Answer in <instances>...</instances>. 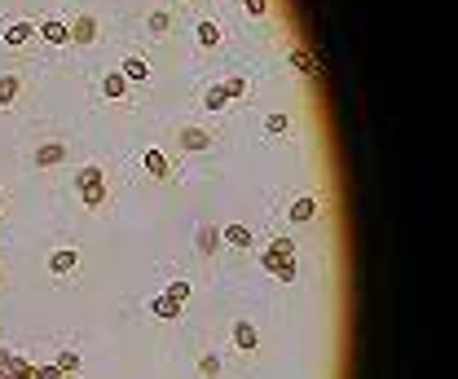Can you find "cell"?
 <instances>
[{
  "label": "cell",
  "instance_id": "cell-26",
  "mask_svg": "<svg viewBox=\"0 0 458 379\" xmlns=\"http://www.w3.org/2000/svg\"><path fill=\"white\" fill-rule=\"evenodd\" d=\"M220 89H225V97H238V93H243V89H247V84H243V80H225V84H220Z\"/></svg>",
  "mask_w": 458,
  "mask_h": 379
},
{
  "label": "cell",
  "instance_id": "cell-17",
  "mask_svg": "<svg viewBox=\"0 0 458 379\" xmlns=\"http://www.w3.org/2000/svg\"><path fill=\"white\" fill-rule=\"evenodd\" d=\"M18 75H0V106H14V97H18Z\"/></svg>",
  "mask_w": 458,
  "mask_h": 379
},
{
  "label": "cell",
  "instance_id": "cell-16",
  "mask_svg": "<svg viewBox=\"0 0 458 379\" xmlns=\"http://www.w3.org/2000/svg\"><path fill=\"white\" fill-rule=\"evenodd\" d=\"M40 36H44L49 44H66V40H71V31L62 27V22H58V18H49V22H44V27H40Z\"/></svg>",
  "mask_w": 458,
  "mask_h": 379
},
{
  "label": "cell",
  "instance_id": "cell-27",
  "mask_svg": "<svg viewBox=\"0 0 458 379\" xmlns=\"http://www.w3.org/2000/svg\"><path fill=\"white\" fill-rule=\"evenodd\" d=\"M9 362H14V353H9V348H5V344H0V370H5V366H9Z\"/></svg>",
  "mask_w": 458,
  "mask_h": 379
},
{
  "label": "cell",
  "instance_id": "cell-15",
  "mask_svg": "<svg viewBox=\"0 0 458 379\" xmlns=\"http://www.w3.org/2000/svg\"><path fill=\"white\" fill-rule=\"evenodd\" d=\"M220 370H225L220 353H203V358H198V375H203V379H220Z\"/></svg>",
  "mask_w": 458,
  "mask_h": 379
},
{
  "label": "cell",
  "instance_id": "cell-28",
  "mask_svg": "<svg viewBox=\"0 0 458 379\" xmlns=\"http://www.w3.org/2000/svg\"><path fill=\"white\" fill-rule=\"evenodd\" d=\"M243 5H247L251 14H265V0H243Z\"/></svg>",
  "mask_w": 458,
  "mask_h": 379
},
{
  "label": "cell",
  "instance_id": "cell-2",
  "mask_svg": "<svg viewBox=\"0 0 458 379\" xmlns=\"http://www.w3.org/2000/svg\"><path fill=\"white\" fill-rule=\"evenodd\" d=\"M273 278H283V283H295V247L287 238H278L269 251H265V261H260Z\"/></svg>",
  "mask_w": 458,
  "mask_h": 379
},
{
  "label": "cell",
  "instance_id": "cell-23",
  "mask_svg": "<svg viewBox=\"0 0 458 379\" xmlns=\"http://www.w3.org/2000/svg\"><path fill=\"white\" fill-rule=\"evenodd\" d=\"M36 379H66V375H62L54 362H49V366H36Z\"/></svg>",
  "mask_w": 458,
  "mask_h": 379
},
{
  "label": "cell",
  "instance_id": "cell-18",
  "mask_svg": "<svg viewBox=\"0 0 458 379\" xmlns=\"http://www.w3.org/2000/svg\"><path fill=\"white\" fill-rule=\"evenodd\" d=\"M163 295H172L176 305L185 309V305H190V283H185V278H176V283H168V287H163Z\"/></svg>",
  "mask_w": 458,
  "mask_h": 379
},
{
  "label": "cell",
  "instance_id": "cell-8",
  "mask_svg": "<svg viewBox=\"0 0 458 379\" xmlns=\"http://www.w3.org/2000/svg\"><path fill=\"white\" fill-rule=\"evenodd\" d=\"M146 309H150V318H159V322H172V318H181V305H176L172 295H163V291H159L155 300H150Z\"/></svg>",
  "mask_w": 458,
  "mask_h": 379
},
{
  "label": "cell",
  "instance_id": "cell-7",
  "mask_svg": "<svg viewBox=\"0 0 458 379\" xmlns=\"http://www.w3.org/2000/svg\"><path fill=\"white\" fill-rule=\"evenodd\" d=\"M141 163H146V172L155 176V181H168V176H172V163H168V155H163V150H146V155H141Z\"/></svg>",
  "mask_w": 458,
  "mask_h": 379
},
{
  "label": "cell",
  "instance_id": "cell-13",
  "mask_svg": "<svg viewBox=\"0 0 458 379\" xmlns=\"http://www.w3.org/2000/svg\"><path fill=\"white\" fill-rule=\"evenodd\" d=\"M31 36H36L31 22H9V27H5V44H14V49H18V44H27Z\"/></svg>",
  "mask_w": 458,
  "mask_h": 379
},
{
  "label": "cell",
  "instance_id": "cell-10",
  "mask_svg": "<svg viewBox=\"0 0 458 379\" xmlns=\"http://www.w3.org/2000/svg\"><path fill=\"white\" fill-rule=\"evenodd\" d=\"M66 159V146L62 141H44V146H36V163L40 168H58Z\"/></svg>",
  "mask_w": 458,
  "mask_h": 379
},
{
  "label": "cell",
  "instance_id": "cell-19",
  "mask_svg": "<svg viewBox=\"0 0 458 379\" xmlns=\"http://www.w3.org/2000/svg\"><path fill=\"white\" fill-rule=\"evenodd\" d=\"M101 93H106V97H123V93H128V80H123V75L115 71V75H106V84H101Z\"/></svg>",
  "mask_w": 458,
  "mask_h": 379
},
{
  "label": "cell",
  "instance_id": "cell-14",
  "mask_svg": "<svg viewBox=\"0 0 458 379\" xmlns=\"http://www.w3.org/2000/svg\"><path fill=\"white\" fill-rule=\"evenodd\" d=\"M54 366H58V370H62L66 379H75V375H80V366H84V362H80V353H75V348H62Z\"/></svg>",
  "mask_w": 458,
  "mask_h": 379
},
{
  "label": "cell",
  "instance_id": "cell-3",
  "mask_svg": "<svg viewBox=\"0 0 458 379\" xmlns=\"http://www.w3.org/2000/svg\"><path fill=\"white\" fill-rule=\"evenodd\" d=\"M229 335H234V348H238V353H256V348H260V326L251 322V318H234Z\"/></svg>",
  "mask_w": 458,
  "mask_h": 379
},
{
  "label": "cell",
  "instance_id": "cell-5",
  "mask_svg": "<svg viewBox=\"0 0 458 379\" xmlns=\"http://www.w3.org/2000/svg\"><path fill=\"white\" fill-rule=\"evenodd\" d=\"M49 269H54V278H71L75 269H80V251H75V247H58L54 256H49Z\"/></svg>",
  "mask_w": 458,
  "mask_h": 379
},
{
  "label": "cell",
  "instance_id": "cell-11",
  "mask_svg": "<svg viewBox=\"0 0 458 379\" xmlns=\"http://www.w3.org/2000/svg\"><path fill=\"white\" fill-rule=\"evenodd\" d=\"M212 133H203V128H181V150H194V155H198V150H212Z\"/></svg>",
  "mask_w": 458,
  "mask_h": 379
},
{
  "label": "cell",
  "instance_id": "cell-1",
  "mask_svg": "<svg viewBox=\"0 0 458 379\" xmlns=\"http://www.w3.org/2000/svg\"><path fill=\"white\" fill-rule=\"evenodd\" d=\"M75 194H80V203L84 208H106V198H111V186H106V172H101L97 163H88V168H80L75 172Z\"/></svg>",
  "mask_w": 458,
  "mask_h": 379
},
{
  "label": "cell",
  "instance_id": "cell-4",
  "mask_svg": "<svg viewBox=\"0 0 458 379\" xmlns=\"http://www.w3.org/2000/svg\"><path fill=\"white\" fill-rule=\"evenodd\" d=\"M220 243H229L234 251H251V247H256V234H251V225L234 221V225H225V230H220Z\"/></svg>",
  "mask_w": 458,
  "mask_h": 379
},
{
  "label": "cell",
  "instance_id": "cell-12",
  "mask_svg": "<svg viewBox=\"0 0 458 379\" xmlns=\"http://www.w3.org/2000/svg\"><path fill=\"white\" fill-rule=\"evenodd\" d=\"M71 40L75 44H93L97 40V22L88 14H80V18H75V27H71Z\"/></svg>",
  "mask_w": 458,
  "mask_h": 379
},
{
  "label": "cell",
  "instance_id": "cell-20",
  "mask_svg": "<svg viewBox=\"0 0 458 379\" xmlns=\"http://www.w3.org/2000/svg\"><path fill=\"white\" fill-rule=\"evenodd\" d=\"M146 75H150V66H146L141 58H128V62H123V80H146Z\"/></svg>",
  "mask_w": 458,
  "mask_h": 379
},
{
  "label": "cell",
  "instance_id": "cell-9",
  "mask_svg": "<svg viewBox=\"0 0 458 379\" xmlns=\"http://www.w3.org/2000/svg\"><path fill=\"white\" fill-rule=\"evenodd\" d=\"M313 216H317V198H309V194L295 198V203L287 208V221H291V225H309Z\"/></svg>",
  "mask_w": 458,
  "mask_h": 379
},
{
  "label": "cell",
  "instance_id": "cell-21",
  "mask_svg": "<svg viewBox=\"0 0 458 379\" xmlns=\"http://www.w3.org/2000/svg\"><path fill=\"white\" fill-rule=\"evenodd\" d=\"M168 27H172V18H168L163 9H159V14H150V31H155V36H163Z\"/></svg>",
  "mask_w": 458,
  "mask_h": 379
},
{
  "label": "cell",
  "instance_id": "cell-24",
  "mask_svg": "<svg viewBox=\"0 0 458 379\" xmlns=\"http://www.w3.org/2000/svg\"><path fill=\"white\" fill-rule=\"evenodd\" d=\"M220 106H225V89H212L208 93V111H220Z\"/></svg>",
  "mask_w": 458,
  "mask_h": 379
},
{
  "label": "cell",
  "instance_id": "cell-22",
  "mask_svg": "<svg viewBox=\"0 0 458 379\" xmlns=\"http://www.w3.org/2000/svg\"><path fill=\"white\" fill-rule=\"evenodd\" d=\"M198 40H203V44H216V40H220V31L212 27V22H203V27H198Z\"/></svg>",
  "mask_w": 458,
  "mask_h": 379
},
{
  "label": "cell",
  "instance_id": "cell-6",
  "mask_svg": "<svg viewBox=\"0 0 458 379\" xmlns=\"http://www.w3.org/2000/svg\"><path fill=\"white\" fill-rule=\"evenodd\" d=\"M216 247H220V230H216V225H198V234H194V251H198V261H212V256H216Z\"/></svg>",
  "mask_w": 458,
  "mask_h": 379
},
{
  "label": "cell",
  "instance_id": "cell-25",
  "mask_svg": "<svg viewBox=\"0 0 458 379\" xmlns=\"http://www.w3.org/2000/svg\"><path fill=\"white\" fill-rule=\"evenodd\" d=\"M265 128H269V133H287V115H269Z\"/></svg>",
  "mask_w": 458,
  "mask_h": 379
}]
</instances>
